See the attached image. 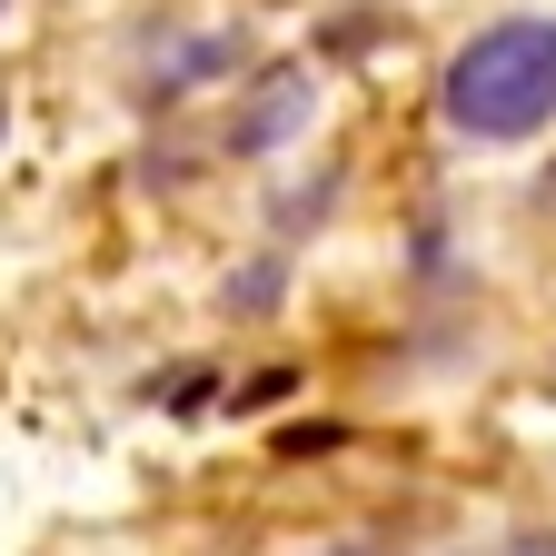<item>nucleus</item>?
<instances>
[{"instance_id": "f257e3e1", "label": "nucleus", "mask_w": 556, "mask_h": 556, "mask_svg": "<svg viewBox=\"0 0 556 556\" xmlns=\"http://www.w3.org/2000/svg\"><path fill=\"white\" fill-rule=\"evenodd\" d=\"M447 119L486 150L507 139H536L556 119V21L546 11H517L497 30H477L457 60H447Z\"/></svg>"}]
</instances>
